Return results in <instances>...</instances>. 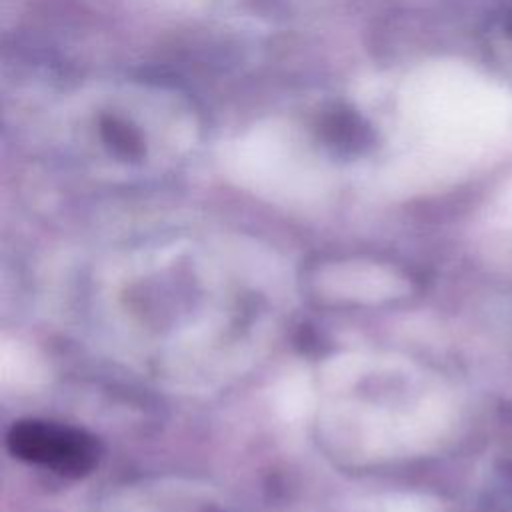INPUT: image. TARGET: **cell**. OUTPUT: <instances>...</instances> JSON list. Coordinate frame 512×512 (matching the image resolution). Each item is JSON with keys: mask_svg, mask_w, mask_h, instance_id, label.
Here are the masks:
<instances>
[{"mask_svg": "<svg viewBox=\"0 0 512 512\" xmlns=\"http://www.w3.org/2000/svg\"><path fill=\"white\" fill-rule=\"evenodd\" d=\"M10 450L28 462L60 474H82L96 462V446L80 430L52 422H18L8 434Z\"/></svg>", "mask_w": 512, "mask_h": 512, "instance_id": "cell-1", "label": "cell"}, {"mask_svg": "<svg viewBox=\"0 0 512 512\" xmlns=\"http://www.w3.org/2000/svg\"><path fill=\"white\" fill-rule=\"evenodd\" d=\"M102 132L108 138V142H112L118 150H122L124 154H136L140 152V142L136 138L134 132H130L124 124H120L114 118H106L102 120Z\"/></svg>", "mask_w": 512, "mask_h": 512, "instance_id": "cell-2", "label": "cell"}]
</instances>
